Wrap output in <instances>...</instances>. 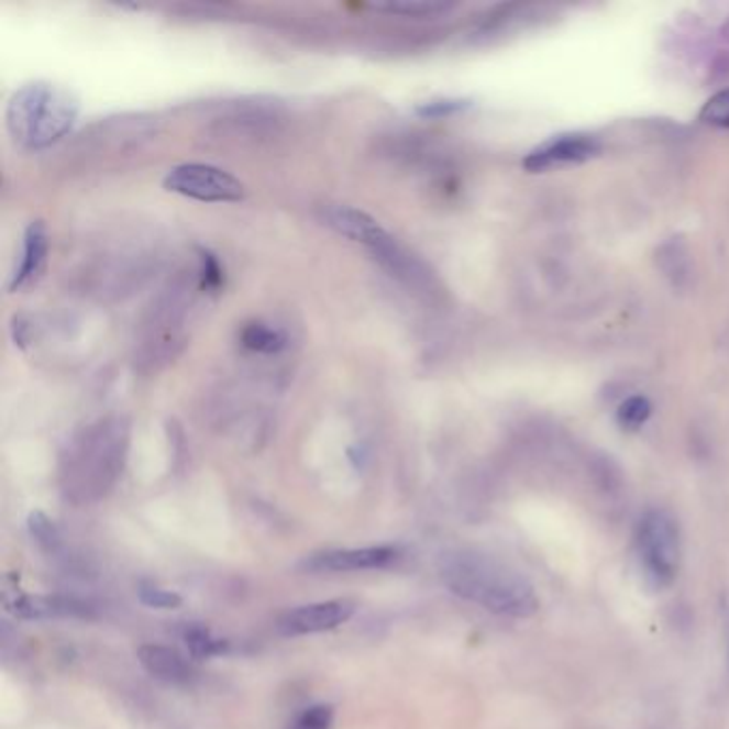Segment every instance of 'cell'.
<instances>
[{"instance_id": "obj_22", "label": "cell", "mask_w": 729, "mask_h": 729, "mask_svg": "<svg viewBox=\"0 0 729 729\" xmlns=\"http://www.w3.org/2000/svg\"><path fill=\"white\" fill-rule=\"evenodd\" d=\"M140 601L148 608L154 610H176L183 606V597L169 590H163L158 586H151V584H142L140 586Z\"/></svg>"}, {"instance_id": "obj_3", "label": "cell", "mask_w": 729, "mask_h": 729, "mask_svg": "<svg viewBox=\"0 0 729 729\" xmlns=\"http://www.w3.org/2000/svg\"><path fill=\"white\" fill-rule=\"evenodd\" d=\"M79 118L76 95L49 81L18 88L7 106V131L24 151H45L67 137Z\"/></svg>"}, {"instance_id": "obj_6", "label": "cell", "mask_w": 729, "mask_h": 729, "mask_svg": "<svg viewBox=\"0 0 729 729\" xmlns=\"http://www.w3.org/2000/svg\"><path fill=\"white\" fill-rule=\"evenodd\" d=\"M165 191L189 197L201 203H235L246 189L230 172L208 163H183L172 167L163 178Z\"/></svg>"}, {"instance_id": "obj_12", "label": "cell", "mask_w": 729, "mask_h": 729, "mask_svg": "<svg viewBox=\"0 0 729 729\" xmlns=\"http://www.w3.org/2000/svg\"><path fill=\"white\" fill-rule=\"evenodd\" d=\"M321 221L330 230L336 231L339 235H343L355 244H362L366 248L375 246L387 233L375 217H371L368 212L357 210L353 206H328L321 212Z\"/></svg>"}, {"instance_id": "obj_24", "label": "cell", "mask_w": 729, "mask_h": 729, "mask_svg": "<svg viewBox=\"0 0 729 729\" xmlns=\"http://www.w3.org/2000/svg\"><path fill=\"white\" fill-rule=\"evenodd\" d=\"M332 724H334V708L330 704H319L305 710L294 721L291 729H332Z\"/></svg>"}, {"instance_id": "obj_16", "label": "cell", "mask_w": 729, "mask_h": 729, "mask_svg": "<svg viewBox=\"0 0 729 729\" xmlns=\"http://www.w3.org/2000/svg\"><path fill=\"white\" fill-rule=\"evenodd\" d=\"M651 413H653V405L649 402V398L631 396L618 407L616 420H618V426L622 430L633 432V430H638V428H642L644 423L649 422Z\"/></svg>"}, {"instance_id": "obj_18", "label": "cell", "mask_w": 729, "mask_h": 729, "mask_svg": "<svg viewBox=\"0 0 729 729\" xmlns=\"http://www.w3.org/2000/svg\"><path fill=\"white\" fill-rule=\"evenodd\" d=\"M377 11L385 13H396V15H407V18H430L437 13H443L450 9L445 2H423V0H400V2H382L375 4Z\"/></svg>"}, {"instance_id": "obj_4", "label": "cell", "mask_w": 729, "mask_h": 729, "mask_svg": "<svg viewBox=\"0 0 729 729\" xmlns=\"http://www.w3.org/2000/svg\"><path fill=\"white\" fill-rule=\"evenodd\" d=\"M192 289H199L197 274L195 280L183 274L174 283H169L154 300L144 321V336L135 355V364L142 371H158L172 360H176L183 351L187 341L185 323L191 310Z\"/></svg>"}, {"instance_id": "obj_14", "label": "cell", "mask_w": 729, "mask_h": 729, "mask_svg": "<svg viewBox=\"0 0 729 729\" xmlns=\"http://www.w3.org/2000/svg\"><path fill=\"white\" fill-rule=\"evenodd\" d=\"M137 661L142 667L158 681L167 683H185L191 678V667L183 659V654L174 649L158 647V644H144L137 649Z\"/></svg>"}, {"instance_id": "obj_9", "label": "cell", "mask_w": 729, "mask_h": 729, "mask_svg": "<svg viewBox=\"0 0 729 729\" xmlns=\"http://www.w3.org/2000/svg\"><path fill=\"white\" fill-rule=\"evenodd\" d=\"M398 552L389 545L379 548H351V550H330L321 554H312L302 563L305 572L323 574V572H362V570H382L396 561Z\"/></svg>"}, {"instance_id": "obj_13", "label": "cell", "mask_w": 729, "mask_h": 729, "mask_svg": "<svg viewBox=\"0 0 729 729\" xmlns=\"http://www.w3.org/2000/svg\"><path fill=\"white\" fill-rule=\"evenodd\" d=\"M11 612L20 618L29 620H43V618H92L95 612L86 601H79L74 597H33L24 595L15 599L9 608Z\"/></svg>"}, {"instance_id": "obj_17", "label": "cell", "mask_w": 729, "mask_h": 729, "mask_svg": "<svg viewBox=\"0 0 729 729\" xmlns=\"http://www.w3.org/2000/svg\"><path fill=\"white\" fill-rule=\"evenodd\" d=\"M185 640H187V647H189V651H191L195 659H208V656H214V654H223L230 649V644L225 640L212 638L210 631L206 627H199V625H192L187 629Z\"/></svg>"}, {"instance_id": "obj_15", "label": "cell", "mask_w": 729, "mask_h": 729, "mask_svg": "<svg viewBox=\"0 0 729 729\" xmlns=\"http://www.w3.org/2000/svg\"><path fill=\"white\" fill-rule=\"evenodd\" d=\"M240 345L257 355H280L289 346V336L285 330L266 323V321H251L240 332Z\"/></svg>"}, {"instance_id": "obj_23", "label": "cell", "mask_w": 729, "mask_h": 729, "mask_svg": "<svg viewBox=\"0 0 729 729\" xmlns=\"http://www.w3.org/2000/svg\"><path fill=\"white\" fill-rule=\"evenodd\" d=\"M29 531L31 535L37 539L38 545H43L45 550H56L58 543H60V535H58V529L56 524L41 511H35L31 513L29 518Z\"/></svg>"}, {"instance_id": "obj_5", "label": "cell", "mask_w": 729, "mask_h": 729, "mask_svg": "<svg viewBox=\"0 0 729 729\" xmlns=\"http://www.w3.org/2000/svg\"><path fill=\"white\" fill-rule=\"evenodd\" d=\"M636 556L647 584L663 590L681 570V535L676 520L663 509H649L636 527Z\"/></svg>"}, {"instance_id": "obj_21", "label": "cell", "mask_w": 729, "mask_h": 729, "mask_svg": "<svg viewBox=\"0 0 729 729\" xmlns=\"http://www.w3.org/2000/svg\"><path fill=\"white\" fill-rule=\"evenodd\" d=\"M699 120L706 124H713V126L729 129V88L713 95L704 103V108L699 112Z\"/></svg>"}, {"instance_id": "obj_20", "label": "cell", "mask_w": 729, "mask_h": 729, "mask_svg": "<svg viewBox=\"0 0 729 729\" xmlns=\"http://www.w3.org/2000/svg\"><path fill=\"white\" fill-rule=\"evenodd\" d=\"M468 106L471 103L466 99L441 97V99H430V101H423L420 106H416V114L423 118V120H439V118L461 114Z\"/></svg>"}, {"instance_id": "obj_1", "label": "cell", "mask_w": 729, "mask_h": 729, "mask_svg": "<svg viewBox=\"0 0 729 729\" xmlns=\"http://www.w3.org/2000/svg\"><path fill=\"white\" fill-rule=\"evenodd\" d=\"M131 443V423L122 416L86 423L67 441L58 482L65 499L88 505L108 497L124 471Z\"/></svg>"}, {"instance_id": "obj_11", "label": "cell", "mask_w": 729, "mask_h": 729, "mask_svg": "<svg viewBox=\"0 0 729 729\" xmlns=\"http://www.w3.org/2000/svg\"><path fill=\"white\" fill-rule=\"evenodd\" d=\"M47 253H49V235L43 221H33L22 235V251L18 266L11 274L9 280V291H22L37 283L47 264Z\"/></svg>"}, {"instance_id": "obj_8", "label": "cell", "mask_w": 729, "mask_h": 729, "mask_svg": "<svg viewBox=\"0 0 729 729\" xmlns=\"http://www.w3.org/2000/svg\"><path fill=\"white\" fill-rule=\"evenodd\" d=\"M599 153V144L593 135L584 133H572V135H559L550 142L541 144L533 153L524 158V169L531 174L548 172L554 167H567V165H579Z\"/></svg>"}, {"instance_id": "obj_7", "label": "cell", "mask_w": 729, "mask_h": 729, "mask_svg": "<svg viewBox=\"0 0 729 729\" xmlns=\"http://www.w3.org/2000/svg\"><path fill=\"white\" fill-rule=\"evenodd\" d=\"M355 612V604L349 599H332L321 604H310L296 608L285 616H280L276 629L283 636H310L341 627Z\"/></svg>"}, {"instance_id": "obj_10", "label": "cell", "mask_w": 729, "mask_h": 729, "mask_svg": "<svg viewBox=\"0 0 729 729\" xmlns=\"http://www.w3.org/2000/svg\"><path fill=\"white\" fill-rule=\"evenodd\" d=\"M368 253L400 285H405L409 289H416V291H422L426 287H430V274H428L426 266L413 253H409L389 231L375 246L368 248Z\"/></svg>"}, {"instance_id": "obj_2", "label": "cell", "mask_w": 729, "mask_h": 729, "mask_svg": "<svg viewBox=\"0 0 729 729\" xmlns=\"http://www.w3.org/2000/svg\"><path fill=\"white\" fill-rule=\"evenodd\" d=\"M439 572L454 595L493 615L529 618L539 610L533 584L495 556L454 550L441 556Z\"/></svg>"}, {"instance_id": "obj_19", "label": "cell", "mask_w": 729, "mask_h": 729, "mask_svg": "<svg viewBox=\"0 0 729 729\" xmlns=\"http://www.w3.org/2000/svg\"><path fill=\"white\" fill-rule=\"evenodd\" d=\"M197 280H199V289L201 291H219L225 283V274H223V266L221 262L208 253V251H201L199 255V269H197Z\"/></svg>"}]
</instances>
